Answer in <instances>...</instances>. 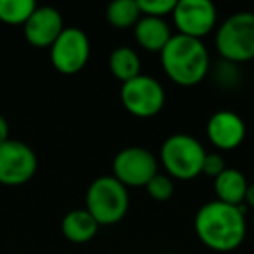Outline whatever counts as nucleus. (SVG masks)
<instances>
[{
    "label": "nucleus",
    "mask_w": 254,
    "mask_h": 254,
    "mask_svg": "<svg viewBox=\"0 0 254 254\" xmlns=\"http://www.w3.org/2000/svg\"><path fill=\"white\" fill-rule=\"evenodd\" d=\"M173 19L178 33L202 40L214 28L218 11L211 0H176Z\"/></svg>",
    "instance_id": "obj_10"
},
{
    "label": "nucleus",
    "mask_w": 254,
    "mask_h": 254,
    "mask_svg": "<svg viewBox=\"0 0 254 254\" xmlns=\"http://www.w3.org/2000/svg\"><path fill=\"white\" fill-rule=\"evenodd\" d=\"M225 169H226V164H225L223 155H219V153H207L205 152L204 162H202V173H204L205 176L218 178Z\"/></svg>",
    "instance_id": "obj_21"
},
{
    "label": "nucleus",
    "mask_w": 254,
    "mask_h": 254,
    "mask_svg": "<svg viewBox=\"0 0 254 254\" xmlns=\"http://www.w3.org/2000/svg\"><path fill=\"white\" fill-rule=\"evenodd\" d=\"M85 209L98 225H115L129 209L127 188L113 176H99L89 185L85 193Z\"/></svg>",
    "instance_id": "obj_3"
},
{
    "label": "nucleus",
    "mask_w": 254,
    "mask_h": 254,
    "mask_svg": "<svg viewBox=\"0 0 254 254\" xmlns=\"http://www.w3.org/2000/svg\"><path fill=\"white\" fill-rule=\"evenodd\" d=\"M51 63L60 73L75 75L87 64L91 56V42L84 30L64 26L56 42L49 47Z\"/></svg>",
    "instance_id": "obj_7"
},
{
    "label": "nucleus",
    "mask_w": 254,
    "mask_h": 254,
    "mask_svg": "<svg viewBox=\"0 0 254 254\" xmlns=\"http://www.w3.org/2000/svg\"><path fill=\"white\" fill-rule=\"evenodd\" d=\"M9 139V124L5 117L0 115V143H4Z\"/></svg>",
    "instance_id": "obj_22"
},
{
    "label": "nucleus",
    "mask_w": 254,
    "mask_h": 254,
    "mask_svg": "<svg viewBox=\"0 0 254 254\" xmlns=\"http://www.w3.org/2000/svg\"><path fill=\"white\" fill-rule=\"evenodd\" d=\"M157 173V157L143 146H127L113 159V178H117L126 188L146 187Z\"/></svg>",
    "instance_id": "obj_8"
},
{
    "label": "nucleus",
    "mask_w": 254,
    "mask_h": 254,
    "mask_svg": "<svg viewBox=\"0 0 254 254\" xmlns=\"http://www.w3.org/2000/svg\"><path fill=\"white\" fill-rule=\"evenodd\" d=\"M216 49L228 63L254 60V12L240 11L228 16L216 32Z\"/></svg>",
    "instance_id": "obj_4"
},
{
    "label": "nucleus",
    "mask_w": 254,
    "mask_h": 254,
    "mask_svg": "<svg viewBox=\"0 0 254 254\" xmlns=\"http://www.w3.org/2000/svg\"><path fill=\"white\" fill-rule=\"evenodd\" d=\"M141 18L138 0H115L106 9V19L115 28H131Z\"/></svg>",
    "instance_id": "obj_17"
},
{
    "label": "nucleus",
    "mask_w": 254,
    "mask_h": 254,
    "mask_svg": "<svg viewBox=\"0 0 254 254\" xmlns=\"http://www.w3.org/2000/svg\"><path fill=\"white\" fill-rule=\"evenodd\" d=\"M141 16H153L162 18L167 14H173L176 7V0H138Z\"/></svg>",
    "instance_id": "obj_20"
},
{
    "label": "nucleus",
    "mask_w": 254,
    "mask_h": 254,
    "mask_svg": "<svg viewBox=\"0 0 254 254\" xmlns=\"http://www.w3.org/2000/svg\"><path fill=\"white\" fill-rule=\"evenodd\" d=\"M35 9V0H0V21L7 25H25Z\"/></svg>",
    "instance_id": "obj_18"
},
{
    "label": "nucleus",
    "mask_w": 254,
    "mask_h": 254,
    "mask_svg": "<svg viewBox=\"0 0 254 254\" xmlns=\"http://www.w3.org/2000/svg\"><path fill=\"white\" fill-rule=\"evenodd\" d=\"M205 132L218 150H233L246 138V122L232 110H219L211 115Z\"/></svg>",
    "instance_id": "obj_12"
},
{
    "label": "nucleus",
    "mask_w": 254,
    "mask_h": 254,
    "mask_svg": "<svg viewBox=\"0 0 254 254\" xmlns=\"http://www.w3.org/2000/svg\"><path fill=\"white\" fill-rule=\"evenodd\" d=\"M160 63L174 84L191 87L207 75L209 51L202 40L176 33L160 51Z\"/></svg>",
    "instance_id": "obj_2"
},
{
    "label": "nucleus",
    "mask_w": 254,
    "mask_h": 254,
    "mask_svg": "<svg viewBox=\"0 0 254 254\" xmlns=\"http://www.w3.org/2000/svg\"><path fill=\"white\" fill-rule=\"evenodd\" d=\"M247 187H249L247 178L239 169L226 167L218 178H214V191L218 195L216 200L240 207L244 204Z\"/></svg>",
    "instance_id": "obj_15"
},
{
    "label": "nucleus",
    "mask_w": 254,
    "mask_h": 254,
    "mask_svg": "<svg viewBox=\"0 0 254 254\" xmlns=\"http://www.w3.org/2000/svg\"><path fill=\"white\" fill-rule=\"evenodd\" d=\"M244 204L251 205L254 209V185H249L246 190V197H244Z\"/></svg>",
    "instance_id": "obj_23"
},
{
    "label": "nucleus",
    "mask_w": 254,
    "mask_h": 254,
    "mask_svg": "<svg viewBox=\"0 0 254 254\" xmlns=\"http://www.w3.org/2000/svg\"><path fill=\"white\" fill-rule=\"evenodd\" d=\"M205 150L190 134H173L162 143L160 162L173 180H193L202 173Z\"/></svg>",
    "instance_id": "obj_5"
},
{
    "label": "nucleus",
    "mask_w": 254,
    "mask_h": 254,
    "mask_svg": "<svg viewBox=\"0 0 254 254\" xmlns=\"http://www.w3.org/2000/svg\"><path fill=\"white\" fill-rule=\"evenodd\" d=\"M164 254H174V253H164Z\"/></svg>",
    "instance_id": "obj_24"
},
{
    "label": "nucleus",
    "mask_w": 254,
    "mask_h": 254,
    "mask_svg": "<svg viewBox=\"0 0 254 254\" xmlns=\"http://www.w3.org/2000/svg\"><path fill=\"white\" fill-rule=\"evenodd\" d=\"M110 71L115 78H119L120 82H127L131 78L141 75V60H139L138 53L131 47H117L112 51L108 60Z\"/></svg>",
    "instance_id": "obj_16"
},
{
    "label": "nucleus",
    "mask_w": 254,
    "mask_h": 254,
    "mask_svg": "<svg viewBox=\"0 0 254 254\" xmlns=\"http://www.w3.org/2000/svg\"><path fill=\"white\" fill-rule=\"evenodd\" d=\"M195 233L204 246L219 253L233 251L246 239V218L242 207L219 200L204 204L195 214Z\"/></svg>",
    "instance_id": "obj_1"
},
{
    "label": "nucleus",
    "mask_w": 254,
    "mask_h": 254,
    "mask_svg": "<svg viewBox=\"0 0 254 254\" xmlns=\"http://www.w3.org/2000/svg\"><path fill=\"white\" fill-rule=\"evenodd\" d=\"M25 37L33 47H51L64 30L63 16L49 5H37L33 14L25 23Z\"/></svg>",
    "instance_id": "obj_11"
},
{
    "label": "nucleus",
    "mask_w": 254,
    "mask_h": 254,
    "mask_svg": "<svg viewBox=\"0 0 254 254\" xmlns=\"http://www.w3.org/2000/svg\"><path fill=\"white\" fill-rule=\"evenodd\" d=\"M39 160L32 148L19 139L0 143V185L19 187L35 176Z\"/></svg>",
    "instance_id": "obj_9"
},
{
    "label": "nucleus",
    "mask_w": 254,
    "mask_h": 254,
    "mask_svg": "<svg viewBox=\"0 0 254 254\" xmlns=\"http://www.w3.org/2000/svg\"><path fill=\"white\" fill-rule=\"evenodd\" d=\"M120 99L127 112L139 119H150L160 113L166 103V91L157 78L138 75L122 84Z\"/></svg>",
    "instance_id": "obj_6"
},
{
    "label": "nucleus",
    "mask_w": 254,
    "mask_h": 254,
    "mask_svg": "<svg viewBox=\"0 0 254 254\" xmlns=\"http://www.w3.org/2000/svg\"><path fill=\"white\" fill-rule=\"evenodd\" d=\"M98 221L91 216L87 209H73L66 212L61 221V232L66 237V240L73 244H85L94 239L98 233Z\"/></svg>",
    "instance_id": "obj_14"
},
{
    "label": "nucleus",
    "mask_w": 254,
    "mask_h": 254,
    "mask_svg": "<svg viewBox=\"0 0 254 254\" xmlns=\"http://www.w3.org/2000/svg\"><path fill=\"white\" fill-rule=\"evenodd\" d=\"M146 191L148 195L153 198V200H169L174 193V181L169 174H162V173H157L152 180L146 183Z\"/></svg>",
    "instance_id": "obj_19"
},
{
    "label": "nucleus",
    "mask_w": 254,
    "mask_h": 254,
    "mask_svg": "<svg viewBox=\"0 0 254 254\" xmlns=\"http://www.w3.org/2000/svg\"><path fill=\"white\" fill-rule=\"evenodd\" d=\"M134 37L136 42L143 49L150 53H160L171 40L173 33L171 28L162 18H153V16H141L139 21L134 25Z\"/></svg>",
    "instance_id": "obj_13"
}]
</instances>
